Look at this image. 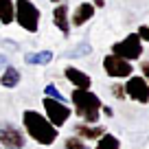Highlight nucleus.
<instances>
[{
	"label": "nucleus",
	"mask_w": 149,
	"mask_h": 149,
	"mask_svg": "<svg viewBox=\"0 0 149 149\" xmlns=\"http://www.w3.org/2000/svg\"><path fill=\"white\" fill-rule=\"evenodd\" d=\"M94 149H121V140L105 132L101 138H97V147Z\"/></svg>",
	"instance_id": "nucleus-16"
},
{
	"label": "nucleus",
	"mask_w": 149,
	"mask_h": 149,
	"mask_svg": "<svg viewBox=\"0 0 149 149\" xmlns=\"http://www.w3.org/2000/svg\"><path fill=\"white\" fill-rule=\"evenodd\" d=\"M92 5H94V7H103L105 2H103V0H92Z\"/></svg>",
	"instance_id": "nucleus-24"
},
{
	"label": "nucleus",
	"mask_w": 149,
	"mask_h": 149,
	"mask_svg": "<svg viewBox=\"0 0 149 149\" xmlns=\"http://www.w3.org/2000/svg\"><path fill=\"white\" fill-rule=\"evenodd\" d=\"M112 94L116 99H123L125 97V88H123V86H112Z\"/></svg>",
	"instance_id": "nucleus-21"
},
{
	"label": "nucleus",
	"mask_w": 149,
	"mask_h": 149,
	"mask_svg": "<svg viewBox=\"0 0 149 149\" xmlns=\"http://www.w3.org/2000/svg\"><path fill=\"white\" fill-rule=\"evenodd\" d=\"M103 70H105V74L112 77V79H127L130 74H134V66H132V61L121 59V57L112 55V53L103 59Z\"/></svg>",
	"instance_id": "nucleus-6"
},
{
	"label": "nucleus",
	"mask_w": 149,
	"mask_h": 149,
	"mask_svg": "<svg viewBox=\"0 0 149 149\" xmlns=\"http://www.w3.org/2000/svg\"><path fill=\"white\" fill-rule=\"evenodd\" d=\"M101 112L105 114V116H114V112H112V107H107V105H101Z\"/></svg>",
	"instance_id": "nucleus-23"
},
{
	"label": "nucleus",
	"mask_w": 149,
	"mask_h": 149,
	"mask_svg": "<svg viewBox=\"0 0 149 149\" xmlns=\"http://www.w3.org/2000/svg\"><path fill=\"white\" fill-rule=\"evenodd\" d=\"M74 134L79 136L81 140H97V138H101L103 134H105V127H101V125H88V123H86V125H77L74 127Z\"/></svg>",
	"instance_id": "nucleus-12"
},
{
	"label": "nucleus",
	"mask_w": 149,
	"mask_h": 149,
	"mask_svg": "<svg viewBox=\"0 0 149 149\" xmlns=\"http://www.w3.org/2000/svg\"><path fill=\"white\" fill-rule=\"evenodd\" d=\"M138 37L143 42H149V24H143V26L138 29Z\"/></svg>",
	"instance_id": "nucleus-20"
},
{
	"label": "nucleus",
	"mask_w": 149,
	"mask_h": 149,
	"mask_svg": "<svg viewBox=\"0 0 149 149\" xmlns=\"http://www.w3.org/2000/svg\"><path fill=\"white\" fill-rule=\"evenodd\" d=\"M123 88H125V97H130L132 101L149 103V86H147V81H145V77L130 74V77H127V84L123 86Z\"/></svg>",
	"instance_id": "nucleus-8"
},
{
	"label": "nucleus",
	"mask_w": 149,
	"mask_h": 149,
	"mask_svg": "<svg viewBox=\"0 0 149 149\" xmlns=\"http://www.w3.org/2000/svg\"><path fill=\"white\" fill-rule=\"evenodd\" d=\"M42 103H44V110H46V118L51 121L53 127H61L70 118V114H72V110H70L66 103L55 101V99H51V97H44Z\"/></svg>",
	"instance_id": "nucleus-5"
},
{
	"label": "nucleus",
	"mask_w": 149,
	"mask_h": 149,
	"mask_svg": "<svg viewBox=\"0 0 149 149\" xmlns=\"http://www.w3.org/2000/svg\"><path fill=\"white\" fill-rule=\"evenodd\" d=\"M0 149H5V147H2V145H0Z\"/></svg>",
	"instance_id": "nucleus-27"
},
{
	"label": "nucleus",
	"mask_w": 149,
	"mask_h": 149,
	"mask_svg": "<svg viewBox=\"0 0 149 149\" xmlns=\"http://www.w3.org/2000/svg\"><path fill=\"white\" fill-rule=\"evenodd\" d=\"M112 55L121 57V59H127V61L138 59L143 55V40L138 37V33H130L123 42L114 44L112 46Z\"/></svg>",
	"instance_id": "nucleus-4"
},
{
	"label": "nucleus",
	"mask_w": 149,
	"mask_h": 149,
	"mask_svg": "<svg viewBox=\"0 0 149 149\" xmlns=\"http://www.w3.org/2000/svg\"><path fill=\"white\" fill-rule=\"evenodd\" d=\"M70 99H72L74 112H77V116H79L81 121H86L88 125L99 123V116H101V99L94 92L74 88L72 94H70Z\"/></svg>",
	"instance_id": "nucleus-2"
},
{
	"label": "nucleus",
	"mask_w": 149,
	"mask_h": 149,
	"mask_svg": "<svg viewBox=\"0 0 149 149\" xmlns=\"http://www.w3.org/2000/svg\"><path fill=\"white\" fill-rule=\"evenodd\" d=\"M51 2H59V0H51Z\"/></svg>",
	"instance_id": "nucleus-26"
},
{
	"label": "nucleus",
	"mask_w": 149,
	"mask_h": 149,
	"mask_svg": "<svg viewBox=\"0 0 149 149\" xmlns=\"http://www.w3.org/2000/svg\"><path fill=\"white\" fill-rule=\"evenodd\" d=\"M64 147L66 149H90L88 145L79 138V136H70V138H66L64 140Z\"/></svg>",
	"instance_id": "nucleus-18"
},
{
	"label": "nucleus",
	"mask_w": 149,
	"mask_h": 149,
	"mask_svg": "<svg viewBox=\"0 0 149 149\" xmlns=\"http://www.w3.org/2000/svg\"><path fill=\"white\" fill-rule=\"evenodd\" d=\"M24 61L29 66H46L53 61V51H37V53H26Z\"/></svg>",
	"instance_id": "nucleus-13"
},
{
	"label": "nucleus",
	"mask_w": 149,
	"mask_h": 149,
	"mask_svg": "<svg viewBox=\"0 0 149 149\" xmlns=\"http://www.w3.org/2000/svg\"><path fill=\"white\" fill-rule=\"evenodd\" d=\"M64 74H66V79H68L70 84L74 86V88H79V90H90V86H92L90 74H86L84 70L74 68V66H66Z\"/></svg>",
	"instance_id": "nucleus-9"
},
{
	"label": "nucleus",
	"mask_w": 149,
	"mask_h": 149,
	"mask_svg": "<svg viewBox=\"0 0 149 149\" xmlns=\"http://www.w3.org/2000/svg\"><path fill=\"white\" fill-rule=\"evenodd\" d=\"M5 61H7V59H5L2 55H0V66H5Z\"/></svg>",
	"instance_id": "nucleus-25"
},
{
	"label": "nucleus",
	"mask_w": 149,
	"mask_h": 149,
	"mask_svg": "<svg viewBox=\"0 0 149 149\" xmlns=\"http://www.w3.org/2000/svg\"><path fill=\"white\" fill-rule=\"evenodd\" d=\"M0 84L5 86V88H15L20 84V70L15 66H7L5 72L0 74Z\"/></svg>",
	"instance_id": "nucleus-14"
},
{
	"label": "nucleus",
	"mask_w": 149,
	"mask_h": 149,
	"mask_svg": "<svg viewBox=\"0 0 149 149\" xmlns=\"http://www.w3.org/2000/svg\"><path fill=\"white\" fill-rule=\"evenodd\" d=\"M44 97H51V99H55V101H61V103H66V97L57 90V86H53V84H48L46 88H44Z\"/></svg>",
	"instance_id": "nucleus-19"
},
{
	"label": "nucleus",
	"mask_w": 149,
	"mask_h": 149,
	"mask_svg": "<svg viewBox=\"0 0 149 149\" xmlns=\"http://www.w3.org/2000/svg\"><path fill=\"white\" fill-rule=\"evenodd\" d=\"M140 70H143V77H145V81H147V86H149V61H143V64H140Z\"/></svg>",
	"instance_id": "nucleus-22"
},
{
	"label": "nucleus",
	"mask_w": 149,
	"mask_h": 149,
	"mask_svg": "<svg viewBox=\"0 0 149 149\" xmlns=\"http://www.w3.org/2000/svg\"><path fill=\"white\" fill-rule=\"evenodd\" d=\"M15 15V5L13 0H0V22L2 24H11Z\"/></svg>",
	"instance_id": "nucleus-15"
},
{
	"label": "nucleus",
	"mask_w": 149,
	"mask_h": 149,
	"mask_svg": "<svg viewBox=\"0 0 149 149\" xmlns=\"http://www.w3.org/2000/svg\"><path fill=\"white\" fill-rule=\"evenodd\" d=\"M22 123H24L26 134L31 136L35 143L44 145V147H51V145L57 140V136H59L57 127H53L51 121H48L46 116H42L40 112H35V110H24Z\"/></svg>",
	"instance_id": "nucleus-1"
},
{
	"label": "nucleus",
	"mask_w": 149,
	"mask_h": 149,
	"mask_svg": "<svg viewBox=\"0 0 149 149\" xmlns=\"http://www.w3.org/2000/svg\"><path fill=\"white\" fill-rule=\"evenodd\" d=\"M0 145L5 149H22L26 145V138H24L20 127L5 121V123H0Z\"/></svg>",
	"instance_id": "nucleus-7"
},
{
	"label": "nucleus",
	"mask_w": 149,
	"mask_h": 149,
	"mask_svg": "<svg viewBox=\"0 0 149 149\" xmlns=\"http://www.w3.org/2000/svg\"><path fill=\"white\" fill-rule=\"evenodd\" d=\"M15 5V15L13 20L29 33H37L40 29V9L33 5L31 0H13Z\"/></svg>",
	"instance_id": "nucleus-3"
},
{
	"label": "nucleus",
	"mask_w": 149,
	"mask_h": 149,
	"mask_svg": "<svg viewBox=\"0 0 149 149\" xmlns=\"http://www.w3.org/2000/svg\"><path fill=\"white\" fill-rule=\"evenodd\" d=\"M92 15H94V5H92V2H81V5L74 9L72 20H70V22H72L74 26H84Z\"/></svg>",
	"instance_id": "nucleus-11"
},
{
	"label": "nucleus",
	"mask_w": 149,
	"mask_h": 149,
	"mask_svg": "<svg viewBox=\"0 0 149 149\" xmlns=\"http://www.w3.org/2000/svg\"><path fill=\"white\" fill-rule=\"evenodd\" d=\"M53 22L64 33V37L70 35V20H68V5H66V2L64 5H57L55 9H53Z\"/></svg>",
	"instance_id": "nucleus-10"
},
{
	"label": "nucleus",
	"mask_w": 149,
	"mask_h": 149,
	"mask_svg": "<svg viewBox=\"0 0 149 149\" xmlns=\"http://www.w3.org/2000/svg\"><path fill=\"white\" fill-rule=\"evenodd\" d=\"M90 53H92L90 42H79L77 46L72 48V51L66 53V57H68V59H77V57H86V55H90Z\"/></svg>",
	"instance_id": "nucleus-17"
}]
</instances>
